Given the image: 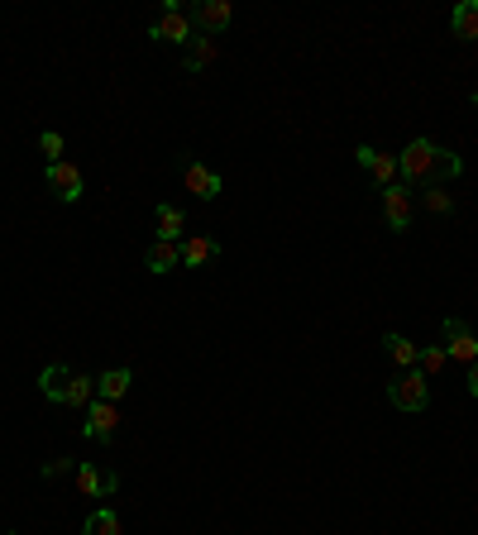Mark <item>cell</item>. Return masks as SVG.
Segmentation results:
<instances>
[{"mask_svg": "<svg viewBox=\"0 0 478 535\" xmlns=\"http://www.w3.org/2000/svg\"><path fill=\"white\" fill-rule=\"evenodd\" d=\"M459 172H464V158L431 144V139H412L407 149L397 153V177H402V187H412V192L440 187V182H450Z\"/></svg>", "mask_w": 478, "mask_h": 535, "instance_id": "cell-1", "label": "cell"}, {"mask_svg": "<svg viewBox=\"0 0 478 535\" xmlns=\"http://www.w3.org/2000/svg\"><path fill=\"white\" fill-rule=\"evenodd\" d=\"M388 402L397 411H426L431 407V378L421 368H402L388 383Z\"/></svg>", "mask_w": 478, "mask_h": 535, "instance_id": "cell-2", "label": "cell"}, {"mask_svg": "<svg viewBox=\"0 0 478 535\" xmlns=\"http://www.w3.org/2000/svg\"><path fill=\"white\" fill-rule=\"evenodd\" d=\"M149 39L153 43H177V48H187V43L196 39V24H192V15H187L177 0H168V5H163V15L149 24Z\"/></svg>", "mask_w": 478, "mask_h": 535, "instance_id": "cell-3", "label": "cell"}, {"mask_svg": "<svg viewBox=\"0 0 478 535\" xmlns=\"http://www.w3.org/2000/svg\"><path fill=\"white\" fill-rule=\"evenodd\" d=\"M44 182H48V192L58 196V201H82V192H87V177H82V168L77 163H44Z\"/></svg>", "mask_w": 478, "mask_h": 535, "instance_id": "cell-4", "label": "cell"}, {"mask_svg": "<svg viewBox=\"0 0 478 535\" xmlns=\"http://www.w3.org/2000/svg\"><path fill=\"white\" fill-rule=\"evenodd\" d=\"M115 430H120V402H91L87 407V421H82V435L96 440V445H110L115 440Z\"/></svg>", "mask_w": 478, "mask_h": 535, "instance_id": "cell-5", "label": "cell"}, {"mask_svg": "<svg viewBox=\"0 0 478 535\" xmlns=\"http://www.w3.org/2000/svg\"><path fill=\"white\" fill-rule=\"evenodd\" d=\"M187 15H192L196 34H211V39H220V34L235 24V5H230V0H201V5H192Z\"/></svg>", "mask_w": 478, "mask_h": 535, "instance_id": "cell-6", "label": "cell"}, {"mask_svg": "<svg viewBox=\"0 0 478 535\" xmlns=\"http://www.w3.org/2000/svg\"><path fill=\"white\" fill-rule=\"evenodd\" d=\"M412 187H402V182H392V187H383V220L392 225V235H407L412 230Z\"/></svg>", "mask_w": 478, "mask_h": 535, "instance_id": "cell-7", "label": "cell"}, {"mask_svg": "<svg viewBox=\"0 0 478 535\" xmlns=\"http://www.w3.org/2000/svg\"><path fill=\"white\" fill-rule=\"evenodd\" d=\"M445 354H450L455 364H464V368L478 364V335L464 321H455V316L445 321Z\"/></svg>", "mask_w": 478, "mask_h": 535, "instance_id": "cell-8", "label": "cell"}, {"mask_svg": "<svg viewBox=\"0 0 478 535\" xmlns=\"http://www.w3.org/2000/svg\"><path fill=\"white\" fill-rule=\"evenodd\" d=\"M354 158H359V168L369 172L378 187H392V182H402V177H397V153H378L373 144H359V149H354Z\"/></svg>", "mask_w": 478, "mask_h": 535, "instance_id": "cell-9", "label": "cell"}, {"mask_svg": "<svg viewBox=\"0 0 478 535\" xmlns=\"http://www.w3.org/2000/svg\"><path fill=\"white\" fill-rule=\"evenodd\" d=\"M77 493H87V497H110V493H120V473H110V469H96V464H77Z\"/></svg>", "mask_w": 478, "mask_h": 535, "instance_id": "cell-10", "label": "cell"}, {"mask_svg": "<svg viewBox=\"0 0 478 535\" xmlns=\"http://www.w3.org/2000/svg\"><path fill=\"white\" fill-rule=\"evenodd\" d=\"M182 187H187L196 201H216L220 196V172H211L206 163H187V168H182Z\"/></svg>", "mask_w": 478, "mask_h": 535, "instance_id": "cell-11", "label": "cell"}, {"mask_svg": "<svg viewBox=\"0 0 478 535\" xmlns=\"http://www.w3.org/2000/svg\"><path fill=\"white\" fill-rule=\"evenodd\" d=\"M144 268L149 273H173V268H182V244H173V239H153L149 249H144Z\"/></svg>", "mask_w": 478, "mask_h": 535, "instance_id": "cell-12", "label": "cell"}, {"mask_svg": "<svg viewBox=\"0 0 478 535\" xmlns=\"http://www.w3.org/2000/svg\"><path fill=\"white\" fill-rule=\"evenodd\" d=\"M220 258V239L211 235H182V268H206Z\"/></svg>", "mask_w": 478, "mask_h": 535, "instance_id": "cell-13", "label": "cell"}, {"mask_svg": "<svg viewBox=\"0 0 478 535\" xmlns=\"http://www.w3.org/2000/svg\"><path fill=\"white\" fill-rule=\"evenodd\" d=\"M216 58H220V39H211V34H196V39L187 43V58H182V67H187V72H206Z\"/></svg>", "mask_w": 478, "mask_h": 535, "instance_id": "cell-14", "label": "cell"}, {"mask_svg": "<svg viewBox=\"0 0 478 535\" xmlns=\"http://www.w3.org/2000/svg\"><path fill=\"white\" fill-rule=\"evenodd\" d=\"M130 383H134L130 368H106V373L96 378V397H101V402H120V397L130 392Z\"/></svg>", "mask_w": 478, "mask_h": 535, "instance_id": "cell-15", "label": "cell"}, {"mask_svg": "<svg viewBox=\"0 0 478 535\" xmlns=\"http://www.w3.org/2000/svg\"><path fill=\"white\" fill-rule=\"evenodd\" d=\"M153 225H158V239H173V244H182V230H187V215H182V206H158L153 211Z\"/></svg>", "mask_w": 478, "mask_h": 535, "instance_id": "cell-16", "label": "cell"}, {"mask_svg": "<svg viewBox=\"0 0 478 535\" xmlns=\"http://www.w3.org/2000/svg\"><path fill=\"white\" fill-rule=\"evenodd\" d=\"M91 402H96V378H87V373H72V378H67V392H63V407L87 411Z\"/></svg>", "mask_w": 478, "mask_h": 535, "instance_id": "cell-17", "label": "cell"}, {"mask_svg": "<svg viewBox=\"0 0 478 535\" xmlns=\"http://www.w3.org/2000/svg\"><path fill=\"white\" fill-rule=\"evenodd\" d=\"M450 29H455V39H464V43L478 39V0H459L455 15H450Z\"/></svg>", "mask_w": 478, "mask_h": 535, "instance_id": "cell-18", "label": "cell"}, {"mask_svg": "<svg viewBox=\"0 0 478 535\" xmlns=\"http://www.w3.org/2000/svg\"><path fill=\"white\" fill-rule=\"evenodd\" d=\"M383 349H388V359L397 364V373H402V368H416V354H421L407 335H392V330L383 335Z\"/></svg>", "mask_w": 478, "mask_h": 535, "instance_id": "cell-19", "label": "cell"}, {"mask_svg": "<svg viewBox=\"0 0 478 535\" xmlns=\"http://www.w3.org/2000/svg\"><path fill=\"white\" fill-rule=\"evenodd\" d=\"M67 378H72V368H67V364H48L44 373H39V392H44V397H53V402H63Z\"/></svg>", "mask_w": 478, "mask_h": 535, "instance_id": "cell-20", "label": "cell"}, {"mask_svg": "<svg viewBox=\"0 0 478 535\" xmlns=\"http://www.w3.org/2000/svg\"><path fill=\"white\" fill-rule=\"evenodd\" d=\"M82 535H120V516L110 512V507H101V512H91V516H87Z\"/></svg>", "mask_w": 478, "mask_h": 535, "instance_id": "cell-21", "label": "cell"}, {"mask_svg": "<svg viewBox=\"0 0 478 535\" xmlns=\"http://www.w3.org/2000/svg\"><path fill=\"white\" fill-rule=\"evenodd\" d=\"M445 364H450V354H445V344H426V349L416 354V368H421L426 378H431V373H440V368H445Z\"/></svg>", "mask_w": 478, "mask_h": 535, "instance_id": "cell-22", "label": "cell"}, {"mask_svg": "<svg viewBox=\"0 0 478 535\" xmlns=\"http://www.w3.org/2000/svg\"><path fill=\"white\" fill-rule=\"evenodd\" d=\"M421 206L431 215H450L455 211V196L445 192V187H426V192H421Z\"/></svg>", "mask_w": 478, "mask_h": 535, "instance_id": "cell-23", "label": "cell"}, {"mask_svg": "<svg viewBox=\"0 0 478 535\" xmlns=\"http://www.w3.org/2000/svg\"><path fill=\"white\" fill-rule=\"evenodd\" d=\"M39 149L48 153V163H63V134H58V129H44V134H39Z\"/></svg>", "mask_w": 478, "mask_h": 535, "instance_id": "cell-24", "label": "cell"}, {"mask_svg": "<svg viewBox=\"0 0 478 535\" xmlns=\"http://www.w3.org/2000/svg\"><path fill=\"white\" fill-rule=\"evenodd\" d=\"M67 473H77V459H63V454H58V459H48L44 469H39V478H67Z\"/></svg>", "mask_w": 478, "mask_h": 535, "instance_id": "cell-25", "label": "cell"}, {"mask_svg": "<svg viewBox=\"0 0 478 535\" xmlns=\"http://www.w3.org/2000/svg\"><path fill=\"white\" fill-rule=\"evenodd\" d=\"M469 397H478V364L469 368Z\"/></svg>", "mask_w": 478, "mask_h": 535, "instance_id": "cell-26", "label": "cell"}, {"mask_svg": "<svg viewBox=\"0 0 478 535\" xmlns=\"http://www.w3.org/2000/svg\"><path fill=\"white\" fill-rule=\"evenodd\" d=\"M474 106H478V91H474Z\"/></svg>", "mask_w": 478, "mask_h": 535, "instance_id": "cell-27", "label": "cell"}, {"mask_svg": "<svg viewBox=\"0 0 478 535\" xmlns=\"http://www.w3.org/2000/svg\"><path fill=\"white\" fill-rule=\"evenodd\" d=\"M5 535H15V531H5Z\"/></svg>", "mask_w": 478, "mask_h": 535, "instance_id": "cell-28", "label": "cell"}]
</instances>
